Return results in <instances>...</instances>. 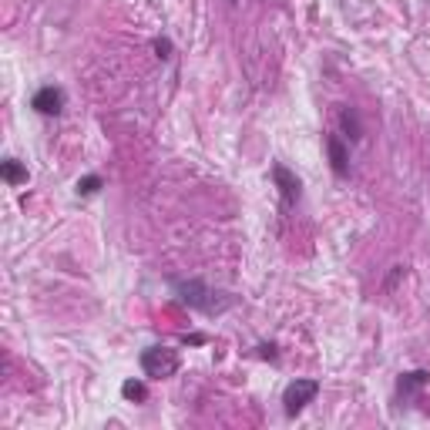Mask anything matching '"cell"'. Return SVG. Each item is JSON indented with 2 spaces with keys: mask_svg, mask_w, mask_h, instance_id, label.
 Listing matches in <instances>:
<instances>
[{
  "mask_svg": "<svg viewBox=\"0 0 430 430\" xmlns=\"http://www.w3.org/2000/svg\"><path fill=\"white\" fill-rule=\"evenodd\" d=\"M175 293H178V300L185 302L189 309H198V313H205V316H215V313H225L236 296H229V293H218L212 289L209 282L202 280H172Z\"/></svg>",
  "mask_w": 430,
  "mask_h": 430,
  "instance_id": "1",
  "label": "cell"
},
{
  "mask_svg": "<svg viewBox=\"0 0 430 430\" xmlns=\"http://www.w3.org/2000/svg\"><path fill=\"white\" fill-rule=\"evenodd\" d=\"M178 366H182V360H178V350H172V346H148L141 353V370L151 380H169L178 373Z\"/></svg>",
  "mask_w": 430,
  "mask_h": 430,
  "instance_id": "2",
  "label": "cell"
},
{
  "mask_svg": "<svg viewBox=\"0 0 430 430\" xmlns=\"http://www.w3.org/2000/svg\"><path fill=\"white\" fill-rule=\"evenodd\" d=\"M316 393H320V380H293L282 393V407H286L289 417H296V413L306 410V404L316 400Z\"/></svg>",
  "mask_w": 430,
  "mask_h": 430,
  "instance_id": "3",
  "label": "cell"
},
{
  "mask_svg": "<svg viewBox=\"0 0 430 430\" xmlns=\"http://www.w3.org/2000/svg\"><path fill=\"white\" fill-rule=\"evenodd\" d=\"M31 108L37 111V114H47V118H54V114H61L64 111V91L58 85H44L37 87V94L31 98Z\"/></svg>",
  "mask_w": 430,
  "mask_h": 430,
  "instance_id": "4",
  "label": "cell"
},
{
  "mask_svg": "<svg viewBox=\"0 0 430 430\" xmlns=\"http://www.w3.org/2000/svg\"><path fill=\"white\" fill-rule=\"evenodd\" d=\"M273 182L280 185V192H282V205H286V209L300 202V178L289 172L286 165H280V162L273 165Z\"/></svg>",
  "mask_w": 430,
  "mask_h": 430,
  "instance_id": "5",
  "label": "cell"
},
{
  "mask_svg": "<svg viewBox=\"0 0 430 430\" xmlns=\"http://www.w3.org/2000/svg\"><path fill=\"white\" fill-rule=\"evenodd\" d=\"M326 155H329L333 175L346 178V172H350V148H346V141L340 135H326Z\"/></svg>",
  "mask_w": 430,
  "mask_h": 430,
  "instance_id": "6",
  "label": "cell"
},
{
  "mask_svg": "<svg viewBox=\"0 0 430 430\" xmlns=\"http://www.w3.org/2000/svg\"><path fill=\"white\" fill-rule=\"evenodd\" d=\"M427 384H430L427 370H410V373H400V380H397V393H400V397H413L417 390H424Z\"/></svg>",
  "mask_w": 430,
  "mask_h": 430,
  "instance_id": "7",
  "label": "cell"
},
{
  "mask_svg": "<svg viewBox=\"0 0 430 430\" xmlns=\"http://www.w3.org/2000/svg\"><path fill=\"white\" fill-rule=\"evenodd\" d=\"M340 128H343L346 141H360L363 138V125H360L356 108H340Z\"/></svg>",
  "mask_w": 430,
  "mask_h": 430,
  "instance_id": "8",
  "label": "cell"
},
{
  "mask_svg": "<svg viewBox=\"0 0 430 430\" xmlns=\"http://www.w3.org/2000/svg\"><path fill=\"white\" fill-rule=\"evenodd\" d=\"M3 182H7V185H24V182H27V169H24L17 158H7V162H3Z\"/></svg>",
  "mask_w": 430,
  "mask_h": 430,
  "instance_id": "9",
  "label": "cell"
},
{
  "mask_svg": "<svg viewBox=\"0 0 430 430\" xmlns=\"http://www.w3.org/2000/svg\"><path fill=\"white\" fill-rule=\"evenodd\" d=\"M121 393H125V400H145V397H148V390H145L141 380H125V384H121Z\"/></svg>",
  "mask_w": 430,
  "mask_h": 430,
  "instance_id": "10",
  "label": "cell"
},
{
  "mask_svg": "<svg viewBox=\"0 0 430 430\" xmlns=\"http://www.w3.org/2000/svg\"><path fill=\"white\" fill-rule=\"evenodd\" d=\"M101 185H105V182H101V175H85V178L78 182V195H94Z\"/></svg>",
  "mask_w": 430,
  "mask_h": 430,
  "instance_id": "11",
  "label": "cell"
},
{
  "mask_svg": "<svg viewBox=\"0 0 430 430\" xmlns=\"http://www.w3.org/2000/svg\"><path fill=\"white\" fill-rule=\"evenodd\" d=\"M155 51H158V58H162V61H165V58H172V44L165 41V37H158V41H155Z\"/></svg>",
  "mask_w": 430,
  "mask_h": 430,
  "instance_id": "12",
  "label": "cell"
},
{
  "mask_svg": "<svg viewBox=\"0 0 430 430\" xmlns=\"http://www.w3.org/2000/svg\"><path fill=\"white\" fill-rule=\"evenodd\" d=\"M259 356H266V360H280V353H276V346H273V343L259 346Z\"/></svg>",
  "mask_w": 430,
  "mask_h": 430,
  "instance_id": "13",
  "label": "cell"
}]
</instances>
